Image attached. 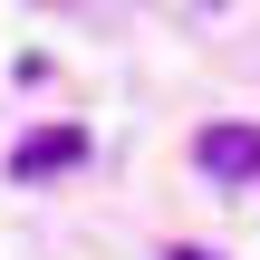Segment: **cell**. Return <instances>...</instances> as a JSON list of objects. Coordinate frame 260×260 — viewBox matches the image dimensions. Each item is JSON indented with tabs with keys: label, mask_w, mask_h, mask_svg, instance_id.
Returning a JSON list of instances; mask_svg holds the SVG:
<instances>
[{
	"label": "cell",
	"mask_w": 260,
	"mask_h": 260,
	"mask_svg": "<svg viewBox=\"0 0 260 260\" xmlns=\"http://www.w3.org/2000/svg\"><path fill=\"white\" fill-rule=\"evenodd\" d=\"M174 260H212V251H174Z\"/></svg>",
	"instance_id": "obj_3"
},
{
	"label": "cell",
	"mask_w": 260,
	"mask_h": 260,
	"mask_svg": "<svg viewBox=\"0 0 260 260\" xmlns=\"http://www.w3.org/2000/svg\"><path fill=\"white\" fill-rule=\"evenodd\" d=\"M193 164H203L212 183H251L260 174V125H203V135H193Z\"/></svg>",
	"instance_id": "obj_1"
},
{
	"label": "cell",
	"mask_w": 260,
	"mask_h": 260,
	"mask_svg": "<svg viewBox=\"0 0 260 260\" xmlns=\"http://www.w3.org/2000/svg\"><path fill=\"white\" fill-rule=\"evenodd\" d=\"M68 164H87V135H77V125H48V135H29V145L10 154V174H19V183H39V174H68Z\"/></svg>",
	"instance_id": "obj_2"
}]
</instances>
